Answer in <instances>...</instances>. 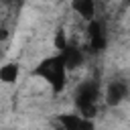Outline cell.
I'll return each mask as SVG.
<instances>
[{"label": "cell", "instance_id": "obj_1", "mask_svg": "<svg viewBox=\"0 0 130 130\" xmlns=\"http://www.w3.org/2000/svg\"><path fill=\"white\" fill-rule=\"evenodd\" d=\"M32 75L47 81L53 87V91L59 93V91L65 89V83H67V65L63 61V57L57 53V55H51V57L43 59L32 69Z\"/></svg>", "mask_w": 130, "mask_h": 130}, {"label": "cell", "instance_id": "obj_2", "mask_svg": "<svg viewBox=\"0 0 130 130\" xmlns=\"http://www.w3.org/2000/svg\"><path fill=\"white\" fill-rule=\"evenodd\" d=\"M98 100H100V87L93 81H85L79 85L75 93V106L83 118H93L98 112Z\"/></svg>", "mask_w": 130, "mask_h": 130}, {"label": "cell", "instance_id": "obj_3", "mask_svg": "<svg viewBox=\"0 0 130 130\" xmlns=\"http://www.w3.org/2000/svg\"><path fill=\"white\" fill-rule=\"evenodd\" d=\"M59 122L61 130H95L93 122L89 118H83L81 114H61Z\"/></svg>", "mask_w": 130, "mask_h": 130}, {"label": "cell", "instance_id": "obj_4", "mask_svg": "<svg viewBox=\"0 0 130 130\" xmlns=\"http://www.w3.org/2000/svg\"><path fill=\"white\" fill-rule=\"evenodd\" d=\"M126 95H128V83L126 81H120V79L118 81H112L108 85V89H106V102L110 106L122 104L126 100Z\"/></svg>", "mask_w": 130, "mask_h": 130}, {"label": "cell", "instance_id": "obj_5", "mask_svg": "<svg viewBox=\"0 0 130 130\" xmlns=\"http://www.w3.org/2000/svg\"><path fill=\"white\" fill-rule=\"evenodd\" d=\"M87 37H89V47L93 51H102L106 47V32H104L102 22L91 20L89 26H87Z\"/></svg>", "mask_w": 130, "mask_h": 130}, {"label": "cell", "instance_id": "obj_6", "mask_svg": "<svg viewBox=\"0 0 130 130\" xmlns=\"http://www.w3.org/2000/svg\"><path fill=\"white\" fill-rule=\"evenodd\" d=\"M71 10L87 22L95 20V0H71Z\"/></svg>", "mask_w": 130, "mask_h": 130}, {"label": "cell", "instance_id": "obj_7", "mask_svg": "<svg viewBox=\"0 0 130 130\" xmlns=\"http://www.w3.org/2000/svg\"><path fill=\"white\" fill-rule=\"evenodd\" d=\"M18 73H20V67L16 63H6L0 69V81L2 83H14L16 77H18Z\"/></svg>", "mask_w": 130, "mask_h": 130}]
</instances>
